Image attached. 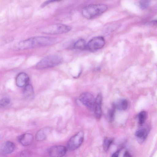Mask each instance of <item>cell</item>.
<instances>
[{"label": "cell", "instance_id": "7a4b0ae2", "mask_svg": "<svg viewBox=\"0 0 157 157\" xmlns=\"http://www.w3.org/2000/svg\"><path fill=\"white\" fill-rule=\"evenodd\" d=\"M107 9V6L104 4L90 5L82 9V14L87 19H91L101 14L106 11Z\"/></svg>", "mask_w": 157, "mask_h": 157}, {"label": "cell", "instance_id": "ffe728a7", "mask_svg": "<svg viewBox=\"0 0 157 157\" xmlns=\"http://www.w3.org/2000/svg\"><path fill=\"white\" fill-rule=\"evenodd\" d=\"M113 141V139L111 138H105L103 142V147L105 151H107L109 149Z\"/></svg>", "mask_w": 157, "mask_h": 157}, {"label": "cell", "instance_id": "52a82bcc", "mask_svg": "<svg viewBox=\"0 0 157 157\" xmlns=\"http://www.w3.org/2000/svg\"><path fill=\"white\" fill-rule=\"evenodd\" d=\"M105 44V39L103 37L96 36L89 41L86 45V48L91 51H94L101 48Z\"/></svg>", "mask_w": 157, "mask_h": 157}, {"label": "cell", "instance_id": "5b68a950", "mask_svg": "<svg viewBox=\"0 0 157 157\" xmlns=\"http://www.w3.org/2000/svg\"><path fill=\"white\" fill-rule=\"evenodd\" d=\"M84 140V133L80 131L72 136L67 144V149L72 151L78 148L82 144Z\"/></svg>", "mask_w": 157, "mask_h": 157}, {"label": "cell", "instance_id": "30bf717a", "mask_svg": "<svg viewBox=\"0 0 157 157\" xmlns=\"http://www.w3.org/2000/svg\"><path fill=\"white\" fill-rule=\"evenodd\" d=\"M102 96L101 93L98 94L95 98L94 109V114L96 118L99 120L102 115L101 105Z\"/></svg>", "mask_w": 157, "mask_h": 157}, {"label": "cell", "instance_id": "9c48e42d", "mask_svg": "<svg viewBox=\"0 0 157 157\" xmlns=\"http://www.w3.org/2000/svg\"><path fill=\"white\" fill-rule=\"evenodd\" d=\"M14 144L10 141H6L0 145V153L6 155L13 152L15 150Z\"/></svg>", "mask_w": 157, "mask_h": 157}, {"label": "cell", "instance_id": "277c9868", "mask_svg": "<svg viewBox=\"0 0 157 157\" xmlns=\"http://www.w3.org/2000/svg\"><path fill=\"white\" fill-rule=\"evenodd\" d=\"M71 26L63 24L50 25L43 29V33L48 34H58L66 33L71 30Z\"/></svg>", "mask_w": 157, "mask_h": 157}, {"label": "cell", "instance_id": "d4e9b609", "mask_svg": "<svg viewBox=\"0 0 157 157\" xmlns=\"http://www.w3.org/2000/svg\"><path fill=\"white\" fill-rule=\"evenodd\" d=\"M119 151H117L112 155V157H119Z\"/></svg>", "mask_w": 157, "mask_h": 157}, {"label": "cell", "instance_id": "7c38bea8", "mask_svg": "<svg viewBox=\"0 0 157 157\" xmlns=\"http://www.w3.org/2000/svg\"><path fill=\"white\" fill-rule=\"evenodd\" d=\"M33 140V135L26 133L20 136L18 138L19 142L23 145L27 146L31 144Z\"/></svg>", "mask_w": 157, "mask_h": 157}, {"label": "cell", "instance_id": "2e32d148", "mask_svg": "<svg viewBox=\"0 0 157 157\" xmlns=\"http://www.w3.org/2000/svg\"><path fill=\"white\" fill-rule=\"evenodd\" d=\"M114 105L116 109L120 110H124L127 109L128 103L126 99H121L114 103Z\"/></svg>", "mask_w": 157, "mask_h": 157}, {"label": "cell", "instance_id": "e0dca14e", "mask_svg": "<svg viewBox=\"0 0 157 157\" xmlns=\"http://www.w3.org/2000/svg\"><path fill=\"white\" fill-rule=\"evenodd\" d=\"M74 48L76 49L83 50L86 48V45L85 40L81 39L78 40L74 44Z\"/></svg>", "mask_w": 157, "mask_h": 157}, {"label": "cell", "instance_id": "8992f818", "mask_svg": "<svg viewBox=\"0 0 157 157\" xmlns=\"http://www.w3.org/2000/svg\"><path fill=\"white\" fill-rule=\"evenodd\" d=\"M79 99L88 110L94 111L95 98L92 94L89 92L83 93L80 95Z\"/></svg>", "mask_w": 157, "mask_h": 157}, {"label": "cell", "instance_id": "5bb4252c", "mask_svg": "<svg viewBox=\"0 0 157 157\" xmlns=\"http://www.w3.org/2000/svg\"><path fill=\"white\" fill-rule=\"evenodd\" d=\"M50 129L49 128H45L40 130L36 134V140L38 141L44 140L50 132Z\"/></svg>", "mask_w": 157, "mask_h": 157}, {"label": "cell", "instance_id": "8fae6325", "mask_svg": "<svg viewBox=\"0 0 157 157\" xmlns=\"http://www.w3.org/2000/svg\"><path fill=\"white\" fill-rule=\"evenodd\" d=\"M29 77L28 75L25 72L19 73L16 78V84L20 87H25L28 83Z\"/></svg>", "mask_w": 157, "mask_h": 157}, {"label": "cell", "instance_id": "4fadbf2b", "mask_svg": "<svg viewBox=\"0 0 157 157\" xmlns=\"http://www.w3.org/2000/svg\"><path fill=\"white\" fill-rule=\"evenodd\" d=\"M149 130L147 128H143L138 130L136 132L135 135L138 143H143L146 139Z\"/></svg>", "mask_w": 157, "mask_h": 157}, {"label": "cell", "instance_id": "3957f363", "mask_svg": "<svg viewBox=\"0 0 157 157\" xmlns=\"http://www.w3.org/2000/svg\"><path fill=\"white\" fill-rule=\"evenodd\" d=\"M62 62L61 59L58 56L50 55L43 59L37 64L38 69H43L56 66Z\"/></svg>", "mask_w": 157, "mask_h": 157}, {"label": "cell", "instance_id": "44dd1931", "mask_svg": "<svg viewBox=\"0 0 157 157\" xmlns=\"http://www.w3.org/2000/svg\"><path fill=\"white\" fill-rule=\"evenodd\" d=\"M10 102L9 98H4L0 100V108L4 107L9 105Z\"/></svg>", "mask_w": 157, "mask_h": 157}, {"label": "cell", "instance_id": "7402d4cb", "mask_svg": "<svg viewBox=\"0 0 157 157\" xmlns=\"http://www.w3.org/2000/svg\"><path fill=\"white\" fill-rule=\"evenodd\" d=\"M151 1L150 0H141L139 2L140 7L142 9L147 8L150 5Z\"/></svg>", "mask_w": 157, "mask_h": 157}, {"label": "cell", "instance_id": "ba28073f", "mask_svg": "<svg viewBox=\"0 0 157 157\" xmlns=\"http://www.w3.org/2000/svg\"><path fill=\"white\" fill-rule=\"evenodd\" d=\"M67 149L62 145H56L51 147L48 150V153L50 157H62L66 154Z\"/></svg>", "mask_w": 157, "mask_h": 157}, {"label": "cell", "instance_id": "9a60e30c", "mask_svg": "<svg viewBox=\"0 0 157 157\" xmlns=\"http://www.w3.org/2000/svg\"><path fill=\"white\" fill-rule=\"evenodd\" d=\"M34 91L32 85L28 84L24 87L23 90L24 97L28 99H32L34 97Z\"/></svg>", "mask_w": 157, "mask_h": 157}, {"label": "cell", "instance_id": "d6986e66", "mask_svg": "<svg viewBox=\"0 0 157 157\" xmlns=\"http://www.w3.org/2000/svg\"><path fill=\"white\" fill-rule=\"evenodd\" d=\"M147 117L146 111H143L140 112L138 115V123L139 124L142 125L146 121Z\"/></svg>", "mask_w": 157, "mask_h": 157}, {"label": "cell", "instance_id": "6da1fadb", "mask_svg": "<svg viewBox=\"0 0 157 157\" xmlns=\"http://www.w3.org/2000/svg\"><path fill=\"white\" fill-rule=\"evenodd\" d=\"M56 41V39L53 37H33L19 42L14 47L17 50L27 49L50 45L55 44Z\"/></svg>", "mask_w": 157, "mask_h": 157}, {"label": "cell", "instance_id": "cb8c5ba5", "mask_svg": "<svg viewBox=\"0 0 157 157\" xmlns=\"http://www.w3.org/2000/svg\"><path fill=\"white\" fill-rule=\"evenodd\" d=\"M123 157H132V156L128 151H126L124 152Z\"/></svg>", "mask_w": 157, "mask_h": 157}, {"label": "cell", "instance_id": "603a6c76", "mask_svg": "<svg viewBox=\"0 0 157 157\" xmlns=\"http://www.w3.org/2000/svg\"><path fill=\"white\" fill-rule=\"evenodd\" d=\"M29 155V151L27 150L22 151L21 153V157H28Z\"/></svg>", "mask_w": 157, "mask_h": 157}, {"label": "cell", "instance_id": "ac0fdd59", "mask_svg": "<svg viewBox=\"0 0 157 157\" xmlns=\"http://www.w3.org/2000/svg\"><path fill=\"white\" fill-rule=\"evenodd\" d=\"M116 109L114 103H113L112 105L111 108L108 110L107 112V118L110 122L113 121L115 116Z\"/></svg>", "mask_w": 157, "mask_h": 157}]
</instances>
